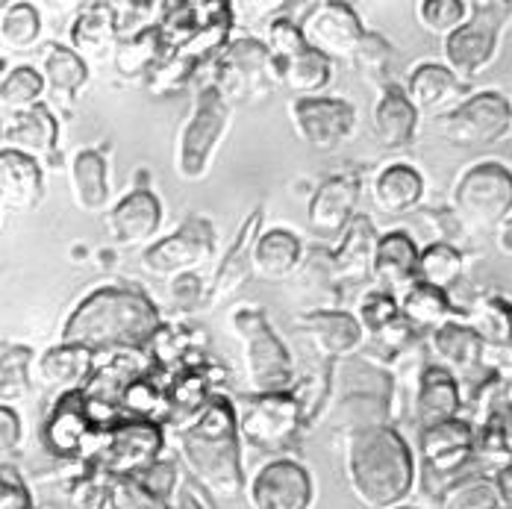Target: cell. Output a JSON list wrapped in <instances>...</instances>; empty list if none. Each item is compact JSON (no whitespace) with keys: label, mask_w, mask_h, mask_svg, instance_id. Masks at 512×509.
I'll list each match as a JSON object with an SVG mask.
<instances>
[{"label":"cell","mask_w":512,"mask_h":509,"mask_svg":"<svg viewBox=\"0 0 512 509\" xmlns=\"http://www.w3.org/2000/svg\"><path fill=\"white\" fill-rule=\"evenodd\" d=\"M162 318L139 286H101L68 315L59 342L98 351H145L151 348Z\"/></svg>","instance_id":"1"},{"label":"cell","mask_w":512,"mask_h":509,"mask_svg":"<svg viewBox=\"0 0 512 509\" xmlns=\"http://www.w3.org/2000/svg\"><path fill=\"white\" fill-rule=\"evenodd\" d=\"M177 448L192 477L215 504H233L248 495L239 412L221 392L195 421L177 430Z\"/></svg>","instance_id":"2"},{"label":"cell","mask_w":512,"mask_h":509,"mask_svg":"<svg viewBox=\"0 0 512 509\" xmlns=\"http://www.w3.org/2000/svg\"><path fill=\"white\" fill-rule=\"evenodd\" d=\"M345 474L362 507H401L418 483V454L395 424L368 427L345 439Z\"/></svg>","instance_id":"3"},{"label":"cell","mask_w":512,"mask_h":509,"mask_svg":"<svg viewBox=\"0 0 512 509\" xmlns=\"http://www.w3.org/2000/svg\"><path fill=\"white\" fill-rule=\"evenodd\" d=\"M233 333L242 342L251 395H283L295 389V362L262 309L239 306L233 312Z\"/></svg>","instance_id":"4"},{"label":"cell","mask_w":512,"mask_h":509,"mask_svg":"<svg viewBox=\"0 0 512 509\" xmlns=\"http://www.w3.org/2000/svg\"><path fill=\"white\" fill-rule=\"evenodd\" d=\"M451 206L465 233H492L512 215V171L501 162L471 165L454 186Z\"/></svg>","instance_id":"5"},{"label":"cell","mask_w":512,"mask_h":509,"mask_svg":"<svg viewBox=\"0 0 512 509\" xmlns=\"http://www.w3.org/2000/svg\"><path fill=\"white\" fill-rule=\"evenodd\" d=\"M230 127V101L221 95V89L209 80L198 89V98L192 106V115L186 118L177 142V174L186 183L204 180L218 145L224 142Z\"/></svg>","instance_id":"6"},{"label":"cell","mask_w":512,"mask_h":509,"mask_svg":"<svg viewBox=\"0 0 512 509\" xmlns=\"http://www.w3.org/2000/svg\"><path fill=\"white\" fill-rule=\"evenodd\" d=\"M212 83L227 101L256 103L265 101L280 83L274 53L268 42L254 36L230 39V45L212 62Z\"/></svg>","instance_id":"7"},{"label":"cell","mask_w":512,"mask_h":509,"mask_svg":"<svg viewBox=\"0 0 512 509\" xmlns=\"http://www.w3.org/2000/svg\"><path fill=\"white\" fill-rule=\"evenodd\" d=\"M512 21V3L510 0H486V3H471V18L462 24L460 30H454L445 39V59L448 68L460 77L468 80L474 74H480L486 65H492L498 45H501V33Z\"/></svg>","instance_id":"8"},{"label":"cell","mask_w":512,"mask_h":509,"mask_svg":"<svg viewBox=\"0 0 512 509\" xmlns=\"http://www.w3.org/2000/svg\"><path fill=\"white\" fill-rule=\"evenodd\" d=\"M162 424L151 418H127L106 433V442L89 457V468L109 483L142 477L156 459H162Z\"/></svg>","instance_id":"9"},{"label":"cell","mask_w":512,"mask_h":509,"mask_svg":"<svg viewBox=\"0 0 512 509\" xmlns=\"http://www.w3.org/2000/svg\"><path fill=\"white\" fill-rule=\"evenodd\" d=\"M268 48L274 53L277 77L286 89L298 92L301 98H312L330 86V59L309 48L301 27L292 18L277 15L268 24Z\"/></svg>","instance_id":"10"},{"label":"cell","mask_w":512,"mask_h":509,"mask_svg":"<svg viewBox=\"0 0 512 509\" xmlns=\"http://www.w3.org/2000/svg\"><path fill=\"white\" fill-rule=\"evenodd\" d=\"M307 412L295 392L283 395H251L239 412L242 442L256 451H280L307 430Z\"/></svg>","instance_id":"11"},{"label":"cell","mask_w":512,"mask_h":509,"mask_svg":"<svg viewBox=\"0 0 512 509\" xmlns=\"http://www.w3.org/2000/svg\"><path fill=\"white\" fill-rule=\"evenodd\" d=\"M436 127L457 148H489L512 130V103L498 92H480L439 115Z\"/></svg>","instance_id":"12"},{"label":"cell","mask_w":512,"mask_h":509,"mask_svg":"<svg viewBox=\"0 0 512 509\" xmlns=\"http://www.w3.org/2000/svg\"><path fill=\"white\" fill-rule=\"evenodd\" d=\"M215 254V227L204 215H186L183 224L154 242L151 248L142 251V268L159 277V280H174L180 274H189L195 268H204Z\"/></svg>","instance_id":"13"},{"label":"cell","mask_w":512,"mask_h":509,"mask_svg":"<svg viewBox=\"0 0 512 509\" xmlns=\"http://www.w3.org/2000/svg\"><path fill=\"white\" fill-rule=\"evenodd\" d=\"M301 33L312 51H318L324 59H357L359 45L365 39V27L359 21L351 3L342 0H321L312 3L309 12L301 18Z\"/></svg>","instance_id":"14"},{"label":"cell","mask_w":512,"mask_h":509,"mask_svg":"<svg viewBox=\"0 0 512 509\" xmlns=\"http://www.w3.org/2000/svg\"><path fill=\"white\" fill-rule=\"evenodd\" d=\"M289 118L298 139L315 151H336L357 133V109L342 98H298L289 103Z\"/></svg>","instance_id":"15"},{"label":"cell","mask_w":512,"mask_h":509,"mask_svg":"<svg viewBox=\"0 0 512 509\" xmlns=\"http://www.w3.org/2000/svg\"><path fill=\"white\" fill-rule=\"evenodd\" d=\"M315 483L307 468L292 457L262 462L248 480L251 509H312Z\"/></svg>","instance_id":"16"},{"label":"cell","mask_w":512,"mask_h":509,"mask_svg":"<svg viewBox=\"0 0 512 509\" xmlns=\"http://www.w3.org/2000/svg\"><path fill=\"white\" fill-rule=\"evenodd\" d=\"M359 192H362V183L354 171H339V174H330L327 180H321L315 186V192L309 195V227L318 236L345 233L351 227V221L359 215Z\"/></svg>","instance_id":"17"},{"label":"cell","mask_w":512,"mask_h":509,"mask_svg":"<svg viewBox=\"0 0 512 509\" xmlns=\"http://www.w3.org/2000/svg\"><path fill=\"white\" fill-rule=\"evenodd\" d=\"M259 236H262V206H256L254 212L239 224L230 248L221 256V262L209 280V306L224 304L254 277V248Z\"/></svg>","instance_id":"18"},{"label":"cell","mask_w":512,"mask_h":509,"mask_svg":"<svg viewBox=\"0 0 512 509\" xmlns=\"http://www.w3.org/2000/svg\"><path fill=\"white\" fill-rule=\"evenodd\" d=\"M301 330L315 345L321 362H342L365 348V330L357 315L345 309H315L301 318Z\"/></svg>","instance_id":"19"},{"label":"cell","mask_w":512,"mask_h":509,"mask_svg":"<svg viewBox=\"0 0 512 509\" xmlns=\"http://www.w3.org/2000/svg\"><path fill=\"white\" fill-rule=\"evenodd\" d=\"M59 142V124L48 106H33L15 115H6L3 121V151H18L33 159H48L53 168L62 165V156L56 153Z\"/></svg>","instance_id":"20"},{"label":"cell","mask_w":512,"mask_h":509,"mask_svg":"<svg viewBox=\"0 0 512 509\" xmlns=\"http://www.w3.org/2000/svg\"><path fill=\"white\" fill-rule=\"evenodd\" d=\"M103 224L115 245H145L162 227V204L151 189H130L106 212Z\"/></svg>","instance_id":"21"},{"label":"cell","mask_w":512,"mask_h":509,"mask_svg":"<svg viewBox=\"0 0 512 509\" xmlns=\"http://www.w3.org/2000/svg\"><path fill=\"white\" fill-rule=\"evenodd\" d=\"M95 433L98 430L89 418L83 389L59 395V401L53 404L51 415L45 421V442L53 454L62 459H77L83 454L89 436H95Z\"/></svg>","instance_id":"22"},{"label":"cell","mask_w":512,"mask_h":509,"mask_svg":"<svg viewBox=\"0 0 512 509\" xmlns=\"http://www.w3.org/2000/svg\"><path fill=\"white\" fill-rule=\"evenodd\" d=\"M71 51L83 56L86 62H101L109 53L115 56V48L121 42V18L112 3H86L80 6L77 18L68 30Z\"/></svg>","instance_id":"23"},{"label":"cell","mask_w":512,"mask_h":509,"mask_svg":"<svg viewBox=\"0 0 512 509\" xmlns=\"http://www.w3.org/2000/svg\"><path fill=\"white\" fill-rule=\"evenodd\" d=\"M168 395V421L180 427H186L189 421H195L204 412L215 392V371L212 365L189 359L186 365H180L171 377V383L165 386Z\"/></svg>","instance_id":"24"},{"label":"cell","mask_w":512,"mask_h":509,"mask_svg":"<svg viewBox=\"0 0 512 509\" xmlns=\"http://www.w3.org/2000/svg\"><path fill=\"white\" fill-rule=\"evenodd\" d=\"M374 280L389 295H407L415 283H421V251L415 248L410 233L395 230L380 236L377 262H374Z\"/></svg>","instance_id":"25"},{"label":"cell","mask_w":512,"mask_h":509,"mask_svg":"<svg viewBox=\"0 0 512 509\" xmlns=\"http://www.w3.org/2000/svg\"><path fill=\"white\" fill-rule=\"evenodd\" d=\"M462 409V392L460 380L430 362L424 377H421V386H418V398H415V409H412V421H415V430H430L436 424H445V421H454L460 418Z\"/></svg>","instance_id":"26"},{"label":"cell","mask_w":512,"mask_h":509,"mask_svg":"<svg viewBox=\"0 0 512 509\" xmlns=\"http://www.w3.org/2000/svg\"><path fill=\"white\" fill-rule=\"evenodd\" d=\"M465 80H460L448 65L439 62H421L415 65L407 80V95L418 115H445L454 106H460Z\"/></svg>","instance_id":"27"},{"label":"cell","mask_w":512,"mask_h":509,"mask_svg":"<svg viewBox=\"0 0 512 509\" xmlns=\"http://www.w3.org/2000/svg\"><path fill=\"white\" fill-rule=\"evenodd\" d=\"M374 136L383 148L389 151H404L415 142L418 133V109L412 106L407 86H386L380 89L377 103H374Z\"/></svg>","instance_id":"28"},{"label":"cell","mask_w":512,"mask_h":509,"mask_svg":"<svg viewBox=\"0 0 512 509\" xmlns=\"http://www.w3.org/2000/svg\"><path fill=\"white\" fill-rule=\"evenodd\" d=\"M380 236L374 230V221L359 212L351 221V227L342 233V242L330 251L336 280L345 283H362L365 277H374V262H377Z\"/></svg>","instance_id":"29"},{"label":"cell","mask_w":512,"mask_h":509,"mask_svg":"<svg viewBox=\"0 0 512 509\" xmlns=\"http://www.w3.org/2000/svg\"><path fill=\"white\" fill-rule=\"evenodd\" d=\"M45 198V174L39 159L18 151L0 153V201L3 209L30 212Z\"/></svg>","instance_id":"30"},{"label":"cell","mask_w":512,"mask_h":509,"mask_svg":"<svg viewBox=\"0 0 512 509\" xmlns=\"http://www.w3.org/2000/svg\"><path fill=\"white\" fill-rule=\"evenodd\" d=\"M427 348L436 365L448 368L457 377V374H471L474 368H483L486 339L471 324L448 321L445 327L430 333Z\"/></svg>","instance_id":"31"},{"label":"cell","mask_w":512,"mask_h":509,"mask_svg":"<svg viewBox=\"0 0 512 509\" xmlns=\"http://www.w3.org/2000/svg\"><path fill=\"white\" fill-rule=\"evenodd\" d=\"M371 201L386 215H410L424 201V177L410 162H392L371 180Z\"/></svg>","instance_id":"32"},{"label":"cell","mask_w":512,"mask_h":509,"mask_svg":"<svg viewBox=\"0 0 512 509\" xmlns=\"http://www.w3.org/2000/svg\"><path fill=\"white\" fill-rule=\"evenodd\" d=\"M304 262V242L286 230V227H274L265 230L256 239L254 248V277L265 283H280L289 280Z\"/></svg>","instance_id":"33"},{"label":"cell","mask_w":512,"mask_h":509,"mask_svg":"<svg viewBox=\"0 0 512 509\" xmlns=\"http://www.w3.org/2000/svg\"><path fill=\"white\" fill-rule=\"evenodd\" d=\"M165 56H168L165 33H162L159 24H151V27H142L139 33H133V36H121L112 62H115V71L124 80H139V77H151Z\"/></svg>","instance_id":"34"},{"label":"cell","mask_w":512,"mask_h":509,"mask_svg":"<svg viewBox=\"0 0 512 509\" xmlns=\"http://www.w3.org/2000/svg\"><path fill=\"white\" fill-rule=\"evenodd\" d=\"M42 77L53 101L71 106L89 83V65L83 56H77L65 45H48L42 53Z\"/></svg>","instance_id":"35"},{"label":"cell","mask_w":512,"mask_h":509,"mask_svg":"<svg viewBox=\"0 0 512 509\" xmlns=\"http://www.w3.org/2000/svg\"><path fill=\"white\" fill-rule=\"evenodd\" d=\"M71 195L83 212H103L109 204V168L106 153L86 148L71 162Z\"/></svg>","instance_id":"36"},{"label":"cell","mask_w":512,"mask_h":509,"mask_svg":"<svg viewBox=\"0 0 512 509\" xmlns=\"http://www.w3.org/2000/svg\"><path fill=\"white\" fill-rule=\"evenodd\" d=\"M92 362H95L92 351L59 342L39 359V380L51 389H59V395L77 392L86 386V377L92 374Z\"/></svg>","instance_id":"37"},{"label":"cell","mask_w":512,"mask_h":509,"mask_svg":"<svg viewBox=\"0 0 512 509\" xmlns=\"http://www.w3.org/2000/svg\"><path fill=\"white\" fill-rule=\"evenodd\" d=\"M401 312L415 330H430V333L445 327L448 321H457V309L451 304L448 292L427 283H415L401 298Z\"/></svg>","instance_id":"38"},{"label":"cell","mask_w":512,"mask_h":509,"mask_svg":"<svg viewBox=\"0 0 512 509\" xmlns=\"http://www.w3.org/2000/svg\"><path fill=\"white\" fill-rule=\"evenodd\" d=\"M42 39V15L33 3L15 0V3H3V15H0V42L3 51H33Z\"/></svg>","instance_id":"39"},{"label":"cell","mask_w":512,"mask_h":509,"mask_svg":"<svg viewBox=\"0 0 512 509\" xmlns=\"http://www.w3.org/2000/svg\"><path fill=\"white\" fill-rule=\"evenodd\" d=\"M198 345H204V333L189 324H162L151 345V359L162 368H180L195 359Z\"/></svg>","instance_id":"40"},{"label":"cell","mask_w":512,"mask_h":509,"mask_svg":"<svg viewBox=\"0 0 512 509\" xmlns=\"http://www.w3.org/2000/svg\"><path fill=\"white\" fill-rule=\"evenodd\" d=\"M45 92H48V83H45L42 71H36L30 65H18V68L6 71L3 74V83H0L3 112L6 115H15V112L33 109V106H39Z\"/></svg>","instance_id":"41"},{"label":"cell","mask_w":512,"mask_h":509,"mask_svg":"<svg viewBox=\"0 0 512 509\" xmlns=\"http://www.w3.org/2000/svg\"><path fill=\"white\" fill-rule=\"evenodd\" d=\"M465 271V256L457 245L433 242L421 251V283L436 286L442 292L454 289Z\"/></svg>","instance_id":"42"},{"label":"cell","mask_w":512,"mask_h":509,"mask_svg":"<svg viewBox=\"0 0 512 509\" xmlns=\"http://www.w3.org/2000/svg\"><path fill=\"white\" fill-rule=\"evenodd\" d=\"M354 62H357L365 80H371L377 89H386V86H392V71L398 65V51L380 33H365Z\"/></svg>","instance_id":"43"},{"label":"cell","mask_w":512,"mask_h":509,"mask_svg":"<svg viewBox=\"0 0 512 509\" xmlns=\"http://www.w3.org/2000/svg\"><path fill=\"white\" fill-rule=\"evenodd\" d=\"M30 365H33V351L27 345H3V357H0V401L3 404L30 395L33 389Z\"/></svg>","instance_id":"44"},{"label":"cell","mask_w":512,"mask_h":509,"mask_svg":"<svg viewBox=\"0 0 512 509\" xmlns=\"http://www.w3.org/2000/svg\"><path fill=\"white\" fill-rule=\"evenodd\" d=\"M474 330L486 339V345L512 348V304L501 295L480 298L474 312Z\"/></svg>","instance_id":"45"},{"label":"cell","mask_w":512,"mask_h":509,"mask_svg":"<svg viewBox=\"0 0 512 509\" xmlns=\"http://www.w3.org/2000/svg\"><path fill=\"white\" fill-rule=\"evenodd\" d=\"M471 18V3L465 0H421L415 3V21L433 36H451Z\"/></svg>","instance_id":"46"},{"label":"cell","mask_w":512,"mask_h":509,"mask_svg":"<svg viewBox=\"0 0 512 509\" xmlns=\"http://www.w3.org/2000/svg\"><path fill=\"white\" fill-rule=\"evenodd\" d=\"M442 509H495L501 507V492L495 486V480H486L480 474L465 477L457 483L445 498H442Z\"/></svg>","instance_id":"47"},{"label":"cell","mask_w":512,"mask_h":509,"mask_svg":"<svg viewBox=\"0 0 512 509\" xmlns=\"http://www.w3.org/2000/svg\"><path fill=\"white\" fill-rule=\"evenodd\" d=\"M201 68H204L201 62H195V59H189V56H183V53H168V56L159 62V68L148 77L151 92H154V95H171V92L183 89L195 74H201Z\"/></svg>","instance_id":"48"},{"label":"cell","mask_w":512,"mask_h":509,"mask_svg":"<svg viewBox=\"0 0 512 509\" xmlns=\"http://www.w3.org/2000/svg\"><path fill=\"white\" fill-rule=\"evenodd\" d=\"M357 318L362 321V330H365V339H368V336L386 330L389 324H395L398 318H404V312H401V301L395 295H389L383 289H374V292H368L362 298Z\"/></svg>","instance_id":"49"},{"label":"cell","mask_w":512,"mask_h":509,"mask_svg":"<svg viewBox=\"0 0 512 509\" xmlns=\"http://www.w3.org/2000/svg\"><path fill=\"white\" fill-rule=\"evenodd\" d=\"M68 509H112V483L86 465L68 492Z\"/></svg>","instance_id":"50"},{"label":"cell","mask_w":512,"mask_h":509,"mask_svg":"<svg viewBox=\"0 0 512 509\" xmlns=\"http://www.w3.org/2000/svg\"><path fill=\"white\" fill-rule=\"evenodd\" d=\"M168 292H171V304L177 312L192 315L201 306H209V286L198 277V271L180 274L174 280H168Z\"/></svg>","instance_id":"51"},{"label":"cell","mask_w":512,"mask_h":509,"mask_svg":"<svg viewBox=\"0 0 512 509\" xmlns=\"http://www.w3.org/2000/svg\"><path fill=\"white\" fill-rule=\"evenodd\" d=\"M145 486H148V492L156 495L162 504H174V498H177V492H180V471H177V462L174 459H156L154 465L139 477Z\"/></svg>","instance_id":"52"},{"label":"cell","mask_w":512,"mask_h":509,"mask_svg":"<svg viewBox=\"0 0 512 509\" xmlns=\"http://www.w3.org/2000/svg\"><path fill=\"white\" fill-rule=\"evenodd\" d=\"M112 509H171L162 504L156 495L148 492V486L139 477L115 480L112 483Z\"/></svg>","instance_id":"53"},{"label":"cell","mask_w":512,"mask_h":509,"mask_svg":"<svg viewBox=\"0 0 512 509\" xmlns=\"http://www.w3.org/2000/svg\"><path fill=\"white\" fill-rule=\"evenodd\" d=\"M0 509H36L30 486L9 462L0 465Z\"/></svg>","instance_id":"54"},{"label":"cell","mask_w":512,"mask_h":509,"mask_svg":"<svg viewBox=\"0 0 512 509\" xmlns=\"http://www.w3.org/2000/svg\"><path fill=\"white\" fill-rule=\"evenodd\" d=\"M424 218L433 221V227L439 230V242H448V245H457L462 236H465V227L457 218L454 206H427L424 209Z\"/></svg>","instance_id":"55"},{"label":"cell","mask_w":512,"mask_h":509,"mask_svg":"<svg viewBox=\"0 0 512 509\" xmlns=\"http://www.w3.org/2000/svg\"><path fill=\"white\" fill-rule=\"evenodd\" d=\"M21 436H24V430H21L18 412L9 407V404H3L0 407V454H3V459L9 457L12 451H18Z\"/></svg>","instance_id":"56"},{"label":"cell","mask_w":512,"mask_h":509,"mask_svg":"<svg viewBox=\"0 0 512 509\" xmlns=\"http://www.w3.org/2000/svg\"><path fill=\"white\" fill-rule=\"evenodd\" d=\"M495 486H498V492H501V504H507V507L512 509V465L501 468V471L495 474Z\"/></svg>","instance_id":"57"},{"label":"cell","mask_w":512,"mask_h":509,"mask_svg":"<svg viewBox=\"0 0 512 509\" xmlns=\"http://www.w3.org/2000/svg\"><path fill=\"white\" fill-rule=\"evenodd\" d=\"M171 509H204V504H201V498L195 495V489H192V486H180V492H177V498H174Z\"/></svg>","instance_id":"58"},{"label":"cell","mask_w":512,"mask_h":509,"mask_svg":"<svg viewBox=\"0 0 512 509\" xmlns=\"http://www.w3.org/2000/svg\"><path fill=\"white\" fill-rule=\"evenodd\" d=\"M498 251L504 256H512V215L501 224V230H498Z\"/></svg>","instance_id":"59"},{"label":"cell","mask_w":512,"mask_h":509,"mask_svg":"<svg viewBox=\"0 0 512 509\" xmlns=\"http://www.w3.org/2000/svg\"><path fill=\"white\" fill-rule=\"evenodd\" d=\"M392 509H421V507H407V504H401V507H392Z\"/></svg>","instance_id":"60"}]
</instances>
